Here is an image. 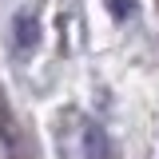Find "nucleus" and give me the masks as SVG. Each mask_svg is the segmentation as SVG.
I'll list each match as a JSON object with an SVG mask.
<instances>
[{"label": "nucleus", "mask_w": 159, "mask_h": 159, "mask_svg": "<svg viewBox=\"0 0 159 159\" xmlns=\"http://www.w3.org/2000/svg\"><path fill=\"white\" fill-rule=\"evenodd\" d=\"M12 44H16V52H32L40 44V20H32L28 12H20L16 20H12Z\"/></svg>", "instance_id": "nucleus-1"}, {"label": "nucleus", "mask_w": 159, "mask_h": 159, "mask_svg": "<svg viewBox=\"0 0 159 159\" xmlns=\"http://www.w3.org/2000/svg\"><path fill=\"white\" fill-rule=\"evenodd\" d=\"M111 8H116V16H127L135 4H131V0H111Z\"/></svg>", "instance_id": "nucleus-2"}]
</instances>
